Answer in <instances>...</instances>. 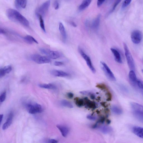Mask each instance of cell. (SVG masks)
<instances>
[{
    "instance_id": "obj_1",
    "label": "cell",
    "mask_w": 143,
    "mask_h": 143,
    "mask_svg": "<svg viewBox=\"0 0 143 143\" xmlns=\"http://www.w3.org/2000/svg\"><path fill=\"white\" fill-rule=\"evenodd\" d=\"M7 16L10 20L17 22L24 26L28 27L29 23L25 17L17 10L13 9H9L6 11Z\"/></svg>"
},
{
    "instance_id": "obj_2",
    "label": "cell",
    "mask_w": 143,
    "mask_h": 143,
    "mask_svg": "<svg viewBox=\"0 0 143 143\" xmlns=\"http://www.w3.org/2000/svg\"><path fill=\"white\" fill-rule=\"evenodd\" d=\"M131 108L134 117L143 124V106L136 103H131Z\"/></svg>"
},
{
    "instance_id": "obj_3",
    "label": "cell",
    "mask_w": 143,
    "mask_h": 143,
    "mask_svg": "<svg viewBox=\"0 0 143 143\" xmlns=\"http://www.w3.org/2000/svg\"><path fill=\"white\" fill-rule=\"evenodd\" d=\"M123 45L127 64L130 70L134 71L135 66L132 56L127 45L125 43H124Z\"/></svg>"
},
{
    "instance_id": "obj_4",
    "label": "cell",
    "mask_w": 143,
    "mask_h": 143,
    "mask_svg": "<svg viewBox=\"0 0 143 143\" xmlns=\"http://www.w3.org/2000/svg\"><path fill=\"white\" fill-rule=\"evenodd\" d=\"M30 58L35 63L39 64H48L51 61V58L48 57L42 56L38 54H34L32 55Z\"/></svg>"
},
{
    "instance_id": "obj_5",
    "label": "cell",
    "mask_w": 143,
    "mask_h": 143,
    "mask_svg": "<svg viewBox=\"0 0 143 143\" xmlns=\"http://www.w3.org/2000/svg\"><path fill=\"white\" fill-rule=\"evenodd\" d=\"M78 51L80 55L85 60L87 64L92 73L95 74L96 72V70L93 65L91 59L83 51L82 48L80 47L78 48Z\"/></svg>"
},
{
    "instance_id": "obj_6",
    "label": "cell",
    "mask_w": 143,
    "mask_h": 143,
    "mask_svg": "<svg viewBox=\"0 0 143 143\" xmlns=\"http://www.w3.org/2000/svg\"><path fill=\"white\" fill-rule=\"evenodd\" d=\"M26 108L28 113L31 114L40 113L42 111L41 105L36 103L28 104L26 105Z\"/></svg>"
},
{
    "instance_id": "obj_7",
    "label": "cell",
    "mask_w": 143,
    "mask_h": 143,
    "mask_svg": "<svg viewBox=\"0 0 143 143\" xmlns=\"http://www.w3.org/2000/svg\"><path fill=\"white\" fill-rule=\"evenodd\" d=\"M100 63L102 69L107 78L111 81H115L116 79L113 73L107 65L103 61L100 62Z\"/></svg>"
},
{
    "instance_id": "obj_8",
    "label": "cell",
    "mask_w": 143,
    "mask_h": 143,
    "mask_svg": "<svg viewBox=\"0 0 143 143\" xmlns=\"http://www.w3.org/2000/svg\"><path fill=\"white\" fill-rule=\"evenodd\" d=\"M41 52L45 54L50 58L56 59L59 58L60 56V53L57 51H52L49 49L46 48H41L40 49Z\"/></svg>"
},
{
    "instance_id": "obj_9",
    "label": "cell",
    "mask_w": 143,
    "mask_h": 143,
    "mask_svg": "<svg viewBox=\"0 0 143 143\" xmlns=\"http://www.w3.org/2000/svg\"><path fill=\"white\" fill-rule=\"evenodd\" d=\"M51 1L50 0L44 3L37 9L36 13L37 16L40 15L42 16H45L48 10Z\"/></svg>"
},
{
    "instance_id": "obj_10",
    "label": "cell",
    "mask_w": 143,
    "mask_h": 143,
    "mask_svg": "<svg viewBox=\"0 0 143 143\" xmlns=\"http://www.w3.org/2000/svg\"><path fill=\"white\" fill-rule=\"evenodd\" d=\"M131 40L134 43L139 44L141 42L142 39V34L140 30H134L131 34Z\"/></svg>"
},
{
    "instance_id": "obj_11",
    "label": "cell",
    "mask_w": 143,
    "mask_h": 143,
    "mask_svg": "<svg viewBox=\"0 0 143 143\" xmlns=\"http://www.w3.org/2000/svg\"><path fill=\"white\" fill-rule=\"evenodd\" d=\"M129 77L131 83L135 88L136 86L138 80L134 71L130 70L129 73Z\"/></svg>"
},
{
    "instance_id": "obj_12",
    "label": "cell",
    "mask_w": 143,
    "mask_h": 143,
    "mask_svg": "<svg viewBox=\"0 0 143 143\" xmlns=\"http://www.w3.org/2000/svg\"><path fill=\"white\" fill-rule=\"evenodd\" d=\"M111 51L114 56L115 60L117 63L122 64V61L120 53L115 49L111 48Z\"/></svg>"
},
{
    "instance_id": "obj_13",
    "label": "cell",
    "mask_w": 143,
    "mask_h": 143,
    "mask_svg": "<svg viewBox=\"0 0 143 143\" xmlns=\"http://www.w3.org/2000/svg\"><path fill=\"white\" fill-rule=\"evenodd\" d=\"M51 74L54 76L58 77H69L70 75L66 72L57 70H52L51 72Z\"/></svg>"
},
{
    "instance_id": "obj_14",
    "label": "cell",
    "mask_w": 143,
    "mask_h": 143,
    "mask_svg": "<svg viewBox=\"0 0 143 143\" xmlns=\"http://www.w3.org/2000/svg\"><path fill=\"white\" fill-rule=\"evenodd\" d=\"M13 113L12 112H11L9 114L6 122L3 125L2 129L3 130H5L7 129L11 125L13 122Z\"/></svg>"
},
{
    "instance_id": "obj_15",
    "label": "cell",
    "mask_w": 143,
    "mask_h": 143,
    "mask_svg": "<svg viewBox=\"0 0 143 143\" xmlns=\"http://www.w3.org/2000/svg\"><path fill=\"white\" fill-rule=\"evenodd\" d=\"M12 67L10 65L6 66L0 69V78H2L6 74L9 73L12 70Z\"/></svg>"
},
{
    "instance_id": "obj_16",
    "label": "cell",
    "mask_w": 143,
    "mask_h": 143,
    "mask_svg": "<svg viewBox=\"0 0 143 143\" xmlns=\"http://www.w3.org/2000/svg\"><path fill=\"white\" fill-rule=\"evenodd\" d=\"M133 133L137 136L143 139V127L135 126L133 127Z\"/></svg>"
},
{
    "instance_id": "obj_17",
    "label": "cell",
    "mask_w": 143,
    "mask_h": 143,
    "mask_svg": "<svg viewBox=\"0 0 143 143\" xmlns=\"http://www.w3.org/2000/svg\"><path fill=\"white\" fill-rule=\"evenodd\" d=\"M101 15H99L92 23L91 27L92 29L94 30H97L99 28Z\"/></svg>"
},
{
    "instance_id": "obj_18",
    "label": "cell",
    "mask_w": 143,
    "mask_h": 143,
    "mask_svg": "<svg viewBox=\"0 0 143 143\" xmlns=\"http://www.w3.org/2000/svg\"><path fill=\"white\" fill-rule=\"evenodd\" d=\"M57 127L64 137H66L67 136L69 132V129L68 127L61 125H57Z\"/></svg>"
},
{
    "instance_id": "obj_19",
    "label": "cell",
    "mask_w": 143,
    "mask_h": 143,
    "mask_svg": "<svg viewBox=\"0 0 143 143\" xmlns=\"http://www.w3.org/2000/svg\"><path fill=\"white\" fill-rule=\"evenodd\" d=\"M84 105H85L87 107L91 109H95L96 107L95 103L91 101L87 98H84Z\"/></svg>"
},
{
    "instance_id": "obj_20",
    "label": "cell",
    "mask_w": 143,
    "mask_h": 143,
    "mask_svg": "<svg viewBox=\"0 0 143 143\" xmlns=\"http://www.w3.org/2000/svg\"><path fill=\"white\" fill-rule=\"evenodd\" d=\"M59 29L63 40L65 41L67 38V34L64 27L63 23L61 22L59 23Z\"/></svg>"
},
{
    "instance_id": "obj_21",
    "label": "cell",
    "mask_w": 143,
    "mask_h": 143,
    "mask_svg": "<svg viewBox=\"0 0 143 143\" xmlns=\"http://www.w3.org/2000/svg\"><path fill=\"white\" fill-rule=\"evenodd\" d=\"M24 40L28 44H33L34 42L38 44V41L33 36L27 35L25 36L24 38Z\"/></svg>"
},
{
    "instance_id": "obj_22",
    "label": "cell",
    "mask_w": 143,
    "mask_h": 143,
    "mask_svg": "<svg viewBox=\"0 0 143 143\" xmlns=\"http://www.w3.org/2000/svg\"><path fill=\"white\" fill-rule=\"evenodd\" d=\"M92 0H84L79 7V9L82 11L86 9L90 4Z\"/></svg>"
},
{
    "instance_id": "obj_23",
    "label": "cell",
    "mask_w": 143,
    "mask_h": 143,
    "mask_svg": "<svg viewBox=\"0 0 143 143\" xmlns=\"http://www.w3.org/2000/svg\"><path fill=\"white\" fill-rule=\"evenodd\" d=\"M100 130L104 134H107L111 133L112 129L111 127L107 126H103L100 127Z\"/></svg>"
},
{
    "instance_id": "obj_24",
    "label": "cell",
    "mask_w": 143,
    "mask_h": 143,
    "mask_svg": "<svg viewBox=\"0 0 143 143\" xmlns=\"http://www.w3.org/2000/svg\"><path fill=\"white\" fill-rule=\"evenodd\" d=\"M38 86L42 88L49 89L55 90L56 89V87L55 85L52 84H40L38 85Z\"/></svg>"
},
{
    "instance_id": "obj_25",
    "label": "cell",
    "mask_w": 143,
    "mask_h": 143,
    "mask_svg": "<svg viewBox=\"0 0 143 143\" xmlns=\"http://www.w3.org/2000/svg\"><path fill=\"white\" fill-rule=\"evenodd\" d=\"M135 88L140 91L143 96V81L138 80Z\"/></svg>"
},
{
    "instance_id": "obj_26",
    "label": "cell",
    "mask_w": 143,
    "mask_h": 143,
    "mask_svg": "<svg viewBox=\"0 0 143 143\" xmlns=\"http://www.w3.org/2000/svg\"><path fill=\"white\" fill-rule=\"evenodd\" d=\"M111 110L113 113L117 115H120L122 113V110L121 108L116 106H113L111 108Z\"/></svg>"
},
{
    "instance_id": "obj_27",
    "label": "cell",
    "mask_w": 143,
    "mask_h": 143,
    "mask_svg": "<svg viewBox=\"0 0 143 143\" xmlns=\"http://www.w3.org/2000/svg\"><path fill=\"white\" fill-rule=\"evenodd\" d=\"M74 101L76 105L79 107H82L84 104V100L78 97L75 98Z\"/></svg>"
},
{
    "instance_id": "obj_28",
    "label": "cell",
    "mask_w": 143,
    "mask_h": 143,
    "mask_svg": "<svg viewBox=\"0 0 143 143\" xmlns=\"http://www.w3.org/2000/svg\"><path fill=\"white\" fill-rule=\"evenodd\" d=\"M62 105L65 107L69 108H72L73 107L72 104L70 102L66 100H62L61 102Z\"/></svg>"
},
{
    "instance_id": "obj_29",
    "label": "cell",
    "mask_w": 143,
    "mask_h": 143,
    "mask_svg": "<svg viewBox=\"0 0 143 143\" xmlns=\"http://www.w3.org/2000/svg\"><path fill=\"white\" fill-rule=\"evenodd\" d=\"M37 16L39 19L40 25L41 28L44 32L46 33V31L44 21L43 18H42V16L40 15H39Z\"/></svg>"
},
{
    "instance_id": "obj_30",
    "label": "cell",
    "mask_w": 143,
    "mask_h": 143,
    "mask_svg": "<svg viewBox=\"0 0 143 143\" xmlns=\"http://www.w3.org/2000/svg\"><path fill=\"white\" fill-rule=\"evenodd\" d=\"M96 87L102 90L109 91V89L106 85L104 83L98 84L96 85Z\"/></svg>"
},
{
    "instance_id": "obj_31",
    "label": "cell",
    "mask_w": 143,
    "mask_h": 143,
    "mask_svg": "<svg viewBox=\"0 0 143 143\" xmlns=\"http://www.w3.org/2000/svg\"><path fill=\"white\" fill-rule=\"evenodd\" d=\"M14 4L15 7L18 10L22 8L20 0H15Z\"/></svg>"
},
{
    "instance_id": "obj_32",
    "label": "cell",
    "mask_w": 143,
    "mask_h": 143,
    "mask_svg": "<svg viewBox=\"0 0 143 143\" xmlns=\"http://www.w3.org/2000/svg\"><path fill=\"white\" fill-rule=\"evenodd\" d=\"M132 0H125L123 3L122 6V8H125L129 5Z\"/></svg>"
},
{
    "instance_id": "obj_33",
    "label": "cell",
    "mask_w": 143,
    "mask_h": 143,
    "mask_svg": "<svg viewBox=\"0 0 143 143\" xmlns=\"http://www.w3.org/2000/svg\"><path fill=\"white\" fill-rule=\"evenodd\" d=\"M6 92L2 93L0 96V101L1 102H3L5 101L6 99Z\"/></svg>"
},
{
    "instance_id": "obj_34",
    "label": "cell",
    "mask_w": 143,
    "mask_h": 143,
    "mask_svg": "<svg viewBox=\"0 0 143 143\" xmlns=\"http://www.w3.org/2000/svg\"><path fill=\"white\" fill-rule=\"evenodd\" d=\"M22 8L25 9L27 5V0H20Z\"/></svg>"
},
{
    "instance_id": "obj_35",
    "label": "cell",
    "mask_w": 143,
    "mask_h": 143,
    "mask_svg": "<svg viewBox=\"0 0 143 143\" xmlns=\"http://www.w3.org/2000/svg\"><path fill=\"white\" fill-rule=\"evenodd\" d=\"M54 6L55 10L58 9L59 7V4L58 0H55L54 3Z\"/></svg>"
},
{
    "instance_id": "obj_36",
    "label": "cell",
    "mask_w": 143,
    "mask_h": 143,
    "mask_svg": "<svg viewBox=\"0 0 143 143\" xmlns=\"http://www.w3.org/2000/svg\"><path fill=\"white\" fill-rule=\"evenodd\" d=\"M107 100L108 101H111L112 98V95L110 91H108L107 94Z\"/></svg>"
},
{
    "instance_id": "obj_37",
    "label": "cell",
    "mask_w": 143,
    "mask_h": 143,
    "mask_svg": "<svg viewBox=\"0 0 143 143\" xmlns=\"http://www.w3.org/2000/svg\"><path fill=\"white\" fill-rule=\"evenodd\" d=\"M87 118L90 120L92 121H95L96 119V117L94 116H92L91 115H88L87 116Z\"/></svg>"
},
{
    "instance_id": "obj_38",
    "label": "cell",
    "mask_w": 143,
    "mask_h": 143,
    "mask_svg": "<svg viewBox=\"0 0 143 143\" xmlns=\"http://www.w3.org/2000/svg\"><path fill=\"white\" fill-rule=\"evenodd\" d=\"M64 63L60 61H55L54 63V65L57 66H60L64 65Z\"/></svg>"
},
{
    "instance_id": "obj_39",
    "label": "cell",
    "mask_w": 143,
    "mask_h": 143,
    "mask_svg": "<svg viewBox=\"0 0 143 143\" xmlns=\"http://www.w3.org/2000/svg\"><path fill=\"white\" fill-rule=\"evenodd\" d=\"M105 0H98L97 5L98 7L101 6Z\"/></svg>"
},
{
    "instance_id": "obj_40",
    "label": "cell",
    "mask_w": 143,
    "mask_h": 143,
    "mask_svg": "<svg viewBox=\"0 0 143 143\" xmlns=\"http://www.w3.org/2000/svg\"><path fill=\"white\" fill-rule=\"evenodd\" d=\"M105 120V117H103L99 119V120L97 122L98 123H103L104 122Z\"/></svg>"
},
{
    "instance_id": "obj_41",
    "label": "cell",
    "mask_w": 143,
    "mask_h": 143,
    "mask_svg": "<svg viewBox=\"0 0 143 143\" xmlns=\"http://www.w3.org/2000/svg\"><path fill=\"white\" fill-rule=\"evenodd\" d=\"M48 142L51 143H56L58 142L57 141L53 139H49L48 141Z\"/></svg>"
},
{
    "instance_id": "obj_42",
    "label": "cell",
    "mask_w": 143,
    "mask_h": 143,
    "mask_svg": "<svg viewBox=\"0 0 143 143\" xmlns=\"http://www.w3.org/2000/svg\"><path fill=\"white\" fill-rule=\"evenodd\" d=\"M67 97L69 98H72L74 96V94L72 92H70L67 94Z\"/></svg>"
},
{
    "instance_id": "obj_43",
    "label": "cell",
    "mask_w": 143,
    "mask_h": 143,
    "mask_svg": "<svg viewBox=\"0 0 143 143\" xmlns=\"http://www.w3.org/2000/svg\"><path fill=\"white\" fill-rule=\"evenodd\" d=\"M0 33L2 34H5L6 33V32L4 30L1 28L0 29Z\"/></svg>"
},
{
    "instance_id": "obj_44",
    "label": "cell",
    "mask_w": 143,
    "mask_h": 143,
    "mask_svg": "<svg viewBox=\"0 0 143 143\" xmlns=\"http://www.w3.org/2000/svg\"><path fill=\"white\" fill-rule=\"evenodd\" d=\"M89 95L90 96V98L91 99L93 100L95 99V96L94 94H92L91 93Z\"/></svg>"
},
{
    "instance_id": "obj_45",
    "label": "cell",
    "mask_w": 143,
    "mask_h": 143,
    "mask_svg": "<svg viewBox=\"0 0 143 143\" xmlns=\"http://www.w3.org/2000/svg\"><path fill=\"white\" fill-rule=\"evenodd\" d=\"M3 114H1V115H0V123H1V124L3 120Z\"/></svg>"
},
{
    "instance_id": "obj_46",
    "label": "cell",
    "mask_w": 143,
    "mask_h": 143,
    "mask_svg": "<svg viewBox=\"0 0 143 143\" xmlns=\"http://www.w3.org/2000/svg\"><path fill=\"white\" fill-rule=\"evenodd\" d=\"M71 24L73 27H77V25L76 24V23L73 22H71Z\"/></svg>"
},
{
    "instance_id": "obj_47",
    "label": "cell",
    "mask_w": 143,
    "mask_h": 143,
    "mask_svg": "<svg viewBox=\"0 0 143 143\" xmlns=\"http://www.w3.org/2000/svg\"><path fill=\"white\" fill-rule=\"evenodd\" d=\"M107 122L108 124H109L111 123V121L109 119H107Z\"/></svg>"
},
{
    "instance_id": "obj_48",
    "label": "cell",
    "mask_w": 143,
    "mask_h": 143,
    "mask_svg": "<svg viewBox=\"0 0 143 143\" xmlns=\"http://www.w3.org/2000/svg\"><path fill=\"white\" fill-rule=\"evenodd\" d=\"M142 71L143 73V69L142 70Z\"/></svg>"
},
{
    "instance_id": "obj_49",
    "label": "cell",
    "mask_w": 143,
    "mask_h": 143,
    "mask_svg": "<svg viewBox=\"0 0 143 143\" xmlns=\"http://www.w3.org/2000/svg\"></svg>"
}]
</instances>
